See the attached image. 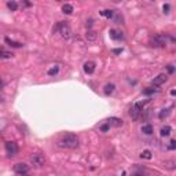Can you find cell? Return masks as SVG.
I'll use <instances>...</instances> for the list:
<instances>
[{"mask_svg":"<svg viewBox=\"0 0 176 176\" xmlns=\"http://www.w3.org/2000/svg\"><path fill=\"white\" fill-rule=\"evenodd\" d=\"M57 145L59 147H63V149H76L78 147V139H77L76 135L73 134H65V135L58 140Z\"/></svg>","mask_w":176,"mask_h":176,"instance_id":"obj_1","label":"cell"},{"mask_svg":"<svg viewBox=\"0 0 176 176\" xmlns=\"http://www.w3.org/2000/svg\"><path fill=\"white\" fill-rule=\"evenodd\" d=\"M150 45L156 48H164L167 45V37L165 35H156L150 39Z\"/></svg>","mask_w":176,"mask_h":176,"instance_id":"obj_2","label":"cell"},{"mask_svg":"<svg viewBox=\"0 0 176 176\" xmlns=\"http://www.w3.org/2000/svg\"><path fill=\"white\" fill-rule=\"evenodd\" d=\"M54 30H59V33H61V36L63 39H69V37L72 36V29H70V26L66 22H59L54 28Z\"/></svg>","mask_w":176,"mask_h":176,"instance_id":"obj_3","label":"cell"},{"mask_svg":"<svg viewBox=\"0 0 176 176\" xmlns=\"http://www.w3.org/2000/svg\"><path fill=\"white\" fill-rule=\"evenodd\" d=\"M143 106H145V102H135L134 106L129 110V116L132 117V120H138L139 116L142 114V110H143Z\"/></svg>","mask_w":176,"mask_h":176,"instance_id":"obj_4","label":"cell"},{"mask_svg":"<svg viewBox=\"0 0 176 176\" xmlns=\"http://www.w3.org/2000/svg\"><path fill=\"white\" fill-rule=\"evenodd\" d=\"M30 163L35 165L36 168H40V167H43L45 164V157L43 156V154H33L30 157Z\"/></svg>","mask_w":176,"mask_h":176,"instance_id":"obj_5","label":"cell"},{"mask_svg":"<svg viewBox=\"0 0 176 176\" xmlns=\"http://www.w3.org/2000/svg\"><path fill=\"white\" fill-rule=\"evenodd\" d=\"M6 151L10 157H14L18 154V145L15 142H6Z\"/></svg>","mask_w":176,"mask_h":176,"instance_id":"obj_6","label":"cell"},{"mask_svg":"<svg viewBox=\"0 0 176 176\" xmlns=\"http://www.w3.org/2000/svg\"><path fill=\"white\" fill-rule=\"evenodd\" d=\"M14 172L17 175H26L29 173V165H26L25 163H18L14 165Z\"/></svg>","mask_w":176,"mask_h":176,"instance_id":"obj_7","label":"cell"},{"mask_svg":"<svg viewBox=\"0 0 176 176\" xmlns=\"http://www.w3.org/2000/svg\"><path fill=\"white\" fill-rule=\"evenodd\" d=\"M168 80V76L165 74V73H161V74H158L157 77H154V80L151 81V84H153L154 87H160L161 84H164V83Z\"/></svg>","mask_w":176,"mask_h":176,"instance_id":"obj_8","label":"cell"},{"mask_svg":"<svg viewBox=\"0 0 176 176\" xmlns=\"http://www.w3.org/2000/svg\"><path fill=\"white\" fill-rule=\"evenodd\" d=\"M83 69H84V72H86L87 74H92V73L95 72V62H92V61H88V62L84 63Z\"/></svg>","mask_w":176,"mask_h":176,"instance_id":"obj_9","label":"cell"},{"mask_svg":"<svg viewBox=\"0 0 176 176\" xmlns=\"http://www.w3.org/2000/svg\"><path fill=\"white\" fill-rule=\"evenodd\" d=\"M109 35H110V37L113 39V40H121L122 37V32L117 30V29H110V32H109Z\"/></svg>","mask_w":176,"mask_h":176,"instance_id":"obj_10","label":"cell"},{"mask_svg":"<svg viewBox=\"0 0 176 176\" xmlns=\"http://www.w3.org/2000/svg\"><path fill=\"white\" fill-rule=\"evenodd\" d=\"M106 122H107L110 127H121L122 125V120H120V118H117V117L109 118V120H106Z\"/></svg>","mask_w":176,"mask_h":176,"instance_id":"obj_11","label":"cell"},{"mask_svg":"<svg viewBox=\"0 0 176 176\" xmlns=\"http://www.w3.org/2000/svg\"><path fill=\"white\" fill-rule=\"evenodd\" d=\"M4 41L10 45V47H13V48H21V47L23 45L22 43H18V41H14V40H11V39H8V37H6Z\"/></svg>","mask_w":176,"mask_h":176,"instance_id":"obj_12","label":"cell"},{"mask_svg":"<svg viewBox=\"0 0 176 176\" xmlns=\"http://www.w3.org/2000/svg\"><path fill=\"white\" fill-rule=\"evenodd\" d=\"M114 90H116V86L114 84H112V83H109V84H106L103 88V92L105 95H112L114 92Z\"/></svg>","mask_w":176,"mask_h":176,"instance_id":"obj_13","label":"cell"},{"mask_svg":"<svg viewBox=\"0 0 176 176\" xmlns=\"http://www.w3.org/2000/svg\"><path fill=\"white\" fill-rule=\"evenodd\" d=\"M142 132H143L145 135H151V134L154 132L153 125H151V124H146V125H143L142 127Z\"/></svg>","mask_w":176,"mask_h":176,"instance_id":"obj_14","label":"cell"},{"mask_svg":"<svg viewBox=\"0 0 176 176\" xmlns=\"http://www.w3.org/2000/svg\"><path fill=\"white\" fill-rule=\"evenodd\" d=\"M169 113H171V109H163L160 112V114H158V117H160V120H165L169 116Z\"/></svg>","mask_w":176,"mask_h":176,"instance_id":"obj_15","label":"cell"},{"mask_svg":"<svg viewBox=\"0 0 176 176\" xmlns=\"http://www.w3.org/2000/svg\"><path fill=\"white\" fill-rule=\"evenodd\" d=\"M171 131H172L171 127L165 125V127H163V128H161V132H160V134H161V136H169V135H171Z\"/></svg>","mask_w":176,"mask_h":176,"instance_id":"obj_16","label":"cell"},{"mask_svg":"<svg viewBox=\"0 0 176 176\" xmlns=\"http://www.w3.org/2000/svg\"><path fill=\"white\" fill-rule=\"evenodd\" d=\"M13 57V54L11 52H8V51H6L4 48H1L0 47V58H3V59H8Z\"/></svg>","mask_w":176,"mask_h":176,"instance_id":"obj_17","label":"cell"},{"mask_svg":"<svg viewBox=\"0 0 176 176\" xmlns=\"http://www.w3.org/2000/svg\"><path fill=\"white\" fill-rule=\"evenodd\" d=\"M140 157L145 158V160H151L153 154H151V151H150V150H143V151L140 153Z\"/></svg>","mask_w":176,"mask_h":176,"instance_id":"obj_18","label":"cell"},{"mask_svg":"<svg viewBox=\"0 0 176 176\" xmlns=\"http://www.w3.org/2000/svg\"><path fill=\"white\" fill-rule=\"evenodd\" d=\"M100 14L103 15V17H106V18H113V15H114V11L113 10H103V11H100Z\"/></svg>","mask_w":176,"mask_h":176,"instance_id":"obj_19","label":"cell"},{"mask_svg":"<svg viewBox=\"0 0 176 176\" xmlns=\"http://www.w3.org/2000/svg\"><path fill=\"white\" fill-rule=\"evenodd\" d=\"M86 37H87V39H88L90 41H94L95 39H96V33H95L94 30H91V29H88V32H87Z\"/></svg>","mask_w":176,"mask_h":176,"instance_id":"obj_20","label":"cell"},{"mask_svg":"<svg viewBox=\"0 0 176 176\" xmlns=\"http://www.w3.org/2000/svg\"><path fill=\"white\" fill-rule=\"evenodd\" d=\"M112 19H113L114 23H122V15H121L120 13H116V14H114L113 18H112Z\"/></svg>","mask_w":176,"mask_h":176,"instance_id":"obj_21","label":"cell"},{"mask_svg":"<svg viewBox=\"0 0 176 176\" xmlns=\"http://www.w3.org/2000/svg\"><path fill=\"white\" fill-rule=\"evenodd\" d=\"M7 7H8L11 11H17V8H18V3H17V1H14V0H11V1L7 3Z\"/></svg>","mask_w":176,"mask_h":176,"instance_id":"obj_22","label":"cell"},{"mask_svg":"<svg viewBox=\"0 0 176 176\" xmlns=\"http://www.w3.org/2000/svg\"><path fill=\"white\" fill-rule=\"evenodd\" d=\"M62 11L65 14H72L73 13V6L72 4H65L62 7Z\"/></svg>","mask_w":176,"mask_h":176,"instance_id":"obj_23","label":"cell"},{"mask_svg":"<svg viewBox=\"0 0 176 176\" xmlns=\"http://www.w3.org/2000/svg\"><path fill=\"white\" fill-rule=\"evenodd\" d=\"M58 72H59V66L55 65V66H52L51 69H48V72H47V73H48V76H55Z\"/></svg>","mask_w":176,"mask_h":176,"instance_id":"obj_24","label":"cell"},{"mask_svg":"<svg viewBox=\"0 0 176 176\" xmlns=\"http://www.w3.org/2000/svg\"><path fill=\"white\" fill-rule=\"evenodd\" d=\"M156 92H158V88H146V90H143V94L145 95H153Z\"/></svg>","mask_w":176,"mask_h":176,"instance_id":"obj_25","label":"cell"},{"mask_svg":"<svg viewBox=\"0 0 176 176\" xmlns=\"http://www.w3.org/2000/svg\"><path fill=\"white\" fill-rule=\"evenodd\" d=\"M164 167L168 168V169H175V163L173 161H167V163L164 164Z\"/></svg>","mask_w":176,"mask_h":176,"instance_id":"obj_26","label":"cell"},{"mask_svg":"<svg viewBox=\"0 0 176 176\" xmlns=\"http://www.w3.org/2000/svg\"><path fill=\"white\" fill-rule=\"evenodd\" d=\"M168 149H169V150H175V149H176V140H175V139H172L171 142H169V146H168Z\"/></svg>","mask_w":176,"mask_h":176,"instance_id":"obj_27","label":"cell"},{"mask_svg":"<svg viewBox=\"0 0 176 176\" xmlns=\"http://www.w3.org/2000/svg\"><path fill=\"white\" fill-rule=\"evenodd\" d=\"M109 129H110V125H109L107 122L103 124V125H100V131H102V132H107Z\"/></svg>","mask_w":176,"mask_h":176,"instance_id":"obj_28","label":"cell"},{"mask_svg":"<svg viewBox=\"0 0 176 176\" xmlns=\"http://www.w3.org/2000/svg\"><path fill=\"white\" fill-rule=\"evenodd\" d=\"M169 8H171V7H169V4H164L163 10H164V13H165V14L169 13Z\"/></svg>","mask_w":176,"mask_h":176,"instance_id":"obj_29","label":"cell"},{"mask_svg":"<svg viewBox=\"0 0 176 176\" xmlns=\"http://www.w3.org/2000/svg\"><path fill=\"white\" fill-rule=\"evenodd\" d=\"M94 25V19H87V28H91Z\"/></svg>","mask_w":176,"mask_h":176,"instance_id":"obj_30","label":"cell"},{"mask_svg":"<svg viewBox=\"0 0 176 176\" xmlns=\"http://www.w3.org/2000/svg\"><path fill=\"white\" fill-rule=\"evenodd\" d=\"M168 72L171 73V74L175 72V68H173V65H168Z\"/></svg>","mask_w":176,"mask_h":176,"instance_id":"obj_31","label":"cell"},{"mask_svg":"<svg viewBox=\"0 0 176 176\" xmlns=\"http://www.w3.org/2000/svg\"><path fill=\"white\" fill-rule=\"evenodd\" d=\"M122 52V48H116V50H113V54H121Z\"/></svg>","mask_w":176,"mask_h":176,"instance_id":"obj_32","label":"cell"},{"mask_svg":"<svg viewBox=\"0 0 176 176\" xmlns=\"http://www.w3.org/2000/svg\"><path fill=\"white\" fill-rule=\"evenodd\" d=\"M22 4L25 6V7H29V6H30V3H29L28 0H22Z\"/></svg>","mask_w":176,"mask_h":176,"instance_id":"obj_33","label":"cell"},{"mask_svg":"<svg viewBox=\"0 0 176 176\" xmlns=\"http://www.w3.org/2000/svg\"><path fill=\"white\" fill-rule=\"evenodd\" d=\"M1 86H3V83H1V81H0V88H1Z\"/></svg>","mask_w":176,"mask_h":176,"instance_id":"obj_34","label":"cell"},{"mask_svg":"<svg viewBox=\"0 0 176 176\" xmlns=\"http://www.w3.org/2000/svg\"><path fill=\"white\" fill-rule=\"evenodd\" d=\"M113 1H121V0H113Z\"/></svg>","mask_w":176,"mask_h":176,"instance_id":"obj_35","label":"cell"}]
</instances>
